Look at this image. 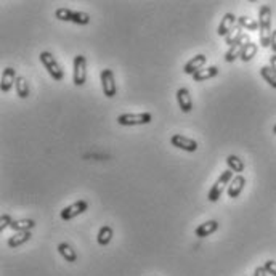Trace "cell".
<instances>
[{"instance_id":"obj_14","label":"cell","mask_w":276,"mask_h":276,"mask_svg":"<svg viewBox=\"0 0 276 276\" xmlns=\"http://www.w3.org/2000/svg\"><path fill=\"white\" fill-rule=\"evenodd\" d=\"M244 186H246V179L242 175H235L233 177V180L230 182V185H228V196L230 197H238L241 193H242V190H244Z\"/></svg>"},{"instance_id":"obj_31","label":"cell","mask_w":276,"mask_h":276,"mask_svg":"<svg viewBox=\"0 0 276 276\" xmlns=\"http://www.w3.org/2000/svg\"><path fill=\"white\" fill-rule=\"evenodd\" d=\"M270 48L273 50V53L276 55V29L273 31V34H271V43H270Z\"/></svg>"},{"instance_id":"obj_30","label":"cell","mask_w":276,"mask_h":276,"mask_svg":"<svg viewBox=\"0 0 276 276\" xmlns=\"http://www.w3.org/2000/svg\"><path fill=\"white\" fill-rule=\"evenodd\" d=\"M268 273H267V270L263 268V265L262 267H257L256 268V271H254V276H267Z\"/></svg>"},{"instance_id":"obj_1","label":"cell","mask_w":276,"mask_h":276,"mask_svg":"<svg viewBox=\"0 0 276 276\" xmlns=\"http://www.w3.org/2000/svg\"><path fill=\"white\" fill-rule=\"evenodd\" d=\"M259 29H260V45L263 48H268L271 43V8L268 5H263L259 12Z\"/></svg>"},{"instance_id":"obj_3","label":"cell","mask_w":276,"mask_h":276,"mask_svg":"<svg viewBox=\"0 0 276 276\" xmlns=\"http://www.w3.org/2000/svg\"><path fill=\"white\" fill-rule=\"evenodd\" d=\"M40 63L43 64V68L47 69V72L50 74V77L53 81H63V77H64V72L61 69V66L58 64V61L55 60V57L50 53V52H42L40 53Z\"/></svg>"},{"instance_id":"obj_18","label":"cell","mask_w":276,"mask_h":276,"mask_svg":"<svg viewBox=\"0 0 276 276\" xmlns=\"http://www.w3.org/2000/svg\"><path fill=\"white\" fill-rule=\"evenodd\" d=\"M58 252L66 262H69V263L77 262V252L71 247V244H68V242H61V244H58Z\"/></svg>"},{"instance_id":"obj_20","label":"cell","mask_w":276,"mask_h":276,"mask_svg":"<svg viewBox=\"0 0 276 276\" xmlns=\"http://www.w3.org/2000/svg\"><path fill=\"white\" fill-rule=\"evenodd\" d=\"M113 239V228L109 225H105L100 228V231H98V236H96V241L100 246H108L109 242H111Z\"/></svg>"},{"instance_id":"obj_6","label":"cell","mask_w":276,"mask_h":276,"mask_svg":"<svg viewBox=\"0 0 276 276\" xmlns=\"http://www.w3.org/2000/svg\"><path fill=\"white\" fill-rule=\"evenodd\" d=\"M102 79V88L106 98H113L117 93V85L114 81V72L111 69H103L100 74Z\"/></svg>"},{"instance_id":"obj_15","label":"cell","mask_w":276,"mask_h":276,"mask_svg":"<svg viewBox=\"0 0 276 276\" xmlns=\"http://www.w3.org/2000/svg\"><path fill=\"white\" fill-rule=\"evenodd\" d=\"M220 223L217 222V220H207V222L201 223L199 227H197L194 230V235L197 238H206V236H211L212 233H215V231L218 230Z\"/></svg>"},{"instance_id":"obj_13","label":"cell","mask_w":276,"mask_h":276,"mask_svg":"<svg viewBox=\"0 0 276 276\" xmlns=\"http://www.w3.org/2000/svg\"><path fill=\"white\" fill-rule=\"evenodd\" d=\"M16 71L13 68H5L4 72H2V82H0V90L4 93L12 90V87L15 85L16 82Z\"/></svg>"},{"instance_id":"obj_33","label":"cell","mask_w":276,"mask_h":276,"mask_svg":"<svg viewBox=\"0 0 276 276\" xmlns=\"http://www.w3.org/2000/svg\"><path fill=\"white\" fill-rule=\"evenodd\" d=\"M273 134L276 135V124H274V127H273Z\"/></svg>"},{"instance_id":"obj_12","label":"cell","mask_w":276,"mask_h":276,"mask_svg":"<svg viewBox=\"0 0 276 276\" xmlns=\"http://www.w3.org/2000/svg\"><path fill=\"white\" fill-rule=\"evenodd\" d=\"M177 103H179L182 113H190L193 109V100H191V95L188 92V88H179L177 90Z\"/></svg>"},{"instance_id":"obj_29","label":"cell","mask_w":276,"mask_h":276,"mask_svg":"<svg viewBox=\"0 0 276 276\" xmlns=\"http://www.w3.org/2000/svg\"><path fill=\"white\" fill-rule=\"evenodd\" d=\"M263 268L267 270L268 274L276 276V262L274 260H267V262L263 263Z\"/></svg>"},{"instance_id":"obj_4","label":"cell","mask_w":276,"mask_h":276,"mask_svg":"<svg viewBox=\"0 0 276 276\" xmlns=\"http://www.w3.org/2000/svg\"><path fill=\"white\" fill-rule=\"evenodd\" d=\"M153 120V116L149 113H138V114H120L117 117V124L124 127H134V126H146Z\"/></svg>"},{"instance_id":"obj_11","label":"cell","mask_w":276,"mask_h":276,"mask_svg":"<svg viewBox=\"0 0 276 276\" xmlns=\"http://www.w3.org/2000/svg\"><path fill=\"white\" fill-rule=\"evenodd\" d=\"M206 61H207V57H206L204 53L196 55L194 58H191L188 63L183 66V72L188 74V76H193V74H196L197 71L203 69V66L206 64Z\"/></svg>"},{"instance_id":"obj_2","label":"cell","mask_w":276,"mask_h":276,"mask_svg":"<svg viewBox=\"0 0 276 276\" xmlns=\"http://www.w3.org/2000/svg\"><path fill=\"white\" fill-rule=\"evenodd\" d=\"M231 180H233V172H231L230 169L220 173V177L217 179V182L214 183V186L211 188V191H209V194H207V199L211 201V203L218 201L220 197H222V194H223L225 188L230 185V182H231Z\"/></svg>"},{"instance_id":"obj_16","label":"cell","mask_w":276,"mask_h":276,"mask_svg":"<svg viewBox=\"0 0 276 276\" xmlns=\"http://www.w3.org/2000/svg\"><path fill=\"white\" fill-rule=\"evenodd\" d=\"M220 69L217 66H207V68H203L201 71H197L196 74H193V81L194 82H204L207 79H212V77L218 76Z\"/></svg>"},{"instance_id":"obj_8","label":"cell","mask_w":276,"mask_h":276,"mask_svg":"<svg viewBox=\"0 0 276 276\" xmlns=\"http://www.w3.org/2000/svg\"><path fill=\"white\" fill-rule=\"evenodd\" d=\"M87 209H88V203H87V201H76V203H72L71 206L64 207L63 211H61V214H60V217H61L63 220H66V222H68V220H72L74 217L84 214Z\"/></svg>"},{"instance_id":"obj_22","label":"cell","mask_w":276,"mask_h":276,"mask_svg":"<svg viewBox=\"0 0 276 276\" xmlns=\"http://www.w3.org/2000/svg\"><path fill=\"white\" fill-rule=\"evenodd\" d=\"M227 165L231 172H236L238 175H241V172H244V162L238 156H235V154H230L227 158Z\"/></svg>"},{"instance_id":"obj_19","label":"cell","mask_w":276,"mask_h":276,"mask_svg":"<svg viewBox=\"0 0 276 276\" xmlns=\"http://www.w3.org/2000/svg\"><path fill=\"white\" fill-rule=\"evenodd\" d=\"M36 227V222L32 218H19V220H13L12 228L15 233H19V231H31Z\"/></svg>"},{"instance_id":"obj_26","label":"cell","mask_w":276,"mask_h":276,"mask_svg":"<svg viewBox=\"0 0 276 276\" xmlns=\"http://www.w3.org/2000/svg\"><path fill=\"white\" fill-rule=\"evenodd\" d=\"M241 37H242V28L236 24V26L233 28V31H231L230 34L225 37V42H227L228 45L231 47V45H235V43H236Z\"/></svg>"},{"instance_id":"obj_21","label":"cell","mask_w":276,"mask_h":276,"mask_svg":"<svg viewBox=\"0 0 276 276\" xmlns=\"http://www.w3.org/2000/svg\"><path fill=\"white\" fill-rule=\"evenodd\" d=\"M15 88H16V95L19 96V98H28L29 96V93H31V90H29V84H28V81L24 79L23 76H18L16 77V82H15Z\"/></svg>"},{"instance_id":"obj_24","label":"cell","mask_w":276,"mask_h":276,"mask_svg":"<svg viewBox=\"0 0 276 276\" xmlns=\"http://www.w3.org/2000/svg\"><path fill=\"white\" fill-rule=\"evenodd\" d=\"M257 43H254V42H249L247 45L242 48V52H241V61H244V63H247V61H250L254 57L257 55Z\"/></svg>"},{"instance_id":"obj_9","label":"cell","mask_w":276,"mask_h":276,"mask_svg":"<svg viewBox=\"0 0 276 276\" xmlns=\"http://www.w3.org/2000/svg\"><path fill=\"white\" fill-rule=\"evenodd\" d=\"M249 42H250V40H249V36H247V34H242V37L235 43V45H231V47L228 48V52L225 53V61H227V63H233L236 58H239L242 48H244Z\"/></svg>"},{"instance_id":"obj_10","label":"cell","mask_w":276,"mask_h":276,"mask_svg":"<svg viewBox=\"0 0 276 276\" xmlns=\"http://www.w3.org/2000/svg\"><path fill=\"white\" fill-rule=\"evenodd\" d=\"M236 23H238V18L233 15V13H227L223 18H222V21H220V24H218V28H217V34L220 36V37H227L231 31H233V28L236 26Z\"/></svg>"},{"instance_id":"obj_5","label":"cell","mask_w":276,"mask_h":276,"mask_svg":"<svg viewBox=\"0 0 276 276\" xmlns=\"http://www.w3.org/2000/svg\"><path fill=\"white\" fill-rule=\"evenodd\" d=\"M74 85L82 87L87 81V60L84 55H77L74 57Z\"/></svg>"},{"instance_id":"obj_27","label":"cell","mask_w":276,"mask_h":276,"mask_svg":"<svg viewBox=\"0 0 276 276\" xmlns=\"http://www.w3.org/2000/svg\"><path fill=\"white\" fill-rule=\"evenodd\" d=\"M71 23L74 24H81V26H85L90 23V16L84 12H74L72 13V18H71Z\"/></svg>"},{"instance_id":"obj_17","label":"cell","mask_w":276,"mask_h":276,"mask_svg":"<svg viewBox=\"0 0 276 276\" xmlns=\"http://www.w3.org/2000/svg\"><path fill=\"white\" fill-rule=\"evenodd\" d=\"M31 231H19V233H15L13 236H10L8 241H7V244L8 247H12V249H16L19 246H23L24 242H28L31 239Z\"/></svg>"},{"instance_id":"obj_23","label":"cell","mask_w":276,"mask_h":276,"mask_svg":"<svg viewBox=\"0 0 276 276\" xmlns=\"http://www.w3.org/2000/svg\"><path fill=\"white\" fill-rule=\"evenodd\" d=\"M260 76H262V79L267 82L270 87L276 88V72L270 68V66H262V68H260Z\"/></svg>"},{"instance_id":"obj_7","label":"cell","mask_w":276,"mask_h":276,"mask_svg":"<svg viewBox=\"0 0 276 276\" xmlns=\"http://www.w3.org/2000/svg\"><path fill=\"white\" fill-rule=\"evenodd\" d=\"M170 145L179 148V149H183L186 153H194L197 151V141H194L193 138H188L182 134H175L170 137Z\"/></svg>"},{"instance_id":"obj_32","label":"cell","mask_w":276,"mask_h":276,"mask_svg":"<svg viewBox=\"0 0 276 276\" xmlns=\"http://www.w3.org/2000/svg\"><path fill=\"white\" fill-rule=\"evenodd\" d=\"M270 68L276 72V55H273V57H270Z\"/></svg>"},{"instance_id":"obj_28","label":"cell","mask_w":276,"mask_h":276,"mask_svg":"<svg viewBox=\"0 0 276 276\" xmlns=\"http://www.w3.org/2000/svg\"><path fill=\"white\" fill-rule=\"evenodd\" d=\"M12 223H13L12 217H10L8 214H4L2 217H0V231L10 228V227H12Z\"/></svg>"},{"instance_id":"obj_25","label":"cell","mask_w":276,"mask_h":276,"mask_svg":"<svg viewBox=\"0 0 276 276\" xmlns=\"http://www.w3.org/2000/svg\"><path fill=\"white\" fill-rule=\"evenodd\" d=\"M238 26H241L246 31H257L259 29V21L252 19L249 16H239L238 18Z\"/></svg>"}]
</instances>
